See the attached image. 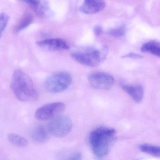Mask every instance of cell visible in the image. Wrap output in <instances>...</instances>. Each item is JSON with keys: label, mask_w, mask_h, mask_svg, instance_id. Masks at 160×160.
Listing matches in <instances>:
<instances>
[{"label": "cell", "mask_w": 160, "mask_h": 160, "mask_svg": "<svg viewBox=\"0 0 160 160\" xmlns=\"http://www.w3.org/2000/svg\"><path fill=\"white\" fill-rule=\"evenodd\" d=\"M116 134L115 129L105 127L96 128L90 133L89 142L96 157L102 158L109 153L116 139Z\"/></svg>", "instance_id": "6da1fadb"}, {"label": "cell", "mask_w": 160, "mask_h": 160, "mask_svg": "<svg viewBox=\"0 0 160 160\" xmlns=\"http://www.w3.org/2000/svg\"><path fill=\"white\" fill-rule=\"evenodd\" d=\"M11 86L15 96L21 102H34L38 99L39 93L32 79L21 70L14 72Z\"/></svg>", "instance_id": "7a4b0ae2"}, {"label": "cell", "mask_w": 160, "mask_h": 160, "mask_svg": "<svg viewBox=\"0 0 160 160\" xmlns=\"http://www.w3.org/2000/svg\"><path fill=\"white\" fill-rule=\"evenodd\" d=\"M71 56L78 63L92 67L99 65L104 58L101 51L92 47L85 48L74 51Z\"/></svg>", "instance_id": "3957f363"}, {"label": "cell", "mask_w": 160, "mask_h": 160, "mask_svg": "<svg viewBox=\"0 0 160 160\" xmlns=\"http://www.w3.org/2000/svg\"><path fill=\"white\" fill-rule=\"evenodd\" d=\"M72 78L67 72H58L49 76L44 82V87L50 93H57L64 91L72 84Z\"/></svg>", "instance_id": "277c9868"}, {"label": "cell", "mask_w": 160, "mask_h": 160, "mask_svg": "<svg viewBox=\"0 0 160 160\" xmlns=\"http://www.w3.org/2000/svg\"><path fill=\"white\" fill-rule=\"evenodd\" d=\"M72 127V122L69 117L58 115L51 119L48 125V130L55 137L62 138L70 133Z\"/></svg>", "instance_id": "5b68a950"}, {"label": "cell", "mask_w": 160, "mask_h": 160, "mask_svg": "<svg viewBox=\"0 0 160 160\" xmlns=\"http://www.w3.org/2000/svg\"><path fill=\"white\" fill-rule=\"evenodd\" d=\"M65 108V104L62 102L49 103L37 109L35 117L39 120H47L58 116L64 111Z\"/></svg>", "instance_id": "8992f818"}, {"label": "cell", "mask_w": 160, "mask_h": 160, "mask_svg": "<svg viewBox=\"0 0 160 160\" xmlns=\"http://www.w3.org/2000/svg\"><path fill=\"white\" fill-rule=\"evenodd\" d=\"M88 79L91 86L97 89H109L115 83L114 77L103 72L92 73L89 76Z\"/></svg>", "instance_id": "52a82bcc"}, {"label": "cell", "mask_w": 160, "mask_h": 160, "mask_svg": "<svg viewBox=\"0 0 160 160\" xmlns=\"http://www.w3.org/2000/svg\"><path fill=\"white\" fill-rule=\"evenodd\" d=\"M37 44L42 48L50 51H63L68 50L69 46L66 42L58 38L46 39L37 42Z\"/></svg>", "instance_id": "ba28073f"}, {"label": "cell", "mask_w": 160, "mask_h": 160, "mask_svg": "<svg viewBox=\"0 0 160 160\" xmlns=\"http://www.w3.org/2000/svg\"><path fill=\"white\" fill-rule=\"evenodd\" d=\"M105 6L103 0H84L79 10L86 14H93L102 11Z\"/></svg>", "instance_id": "9c48e42d"}, {"label": "cell", "mask_w": 160, "mask_h": 160, "mask_svg": "<svg viewBox=\"0 0 160 160\" xmlns=\"http://www.w3.org/2000/svg\"><path fill=\"white\" fill-rule=\"evenodd\" d=\"M121 88L134 101L139 103L144 96V88L141 85H130L121 84Z\"/></svg>", "instance_id": "30bf717a"}, {"label": "cell", "mask_w": 160, "mask_h": 160, "mask_svg": "<svg viewBox=\"0 0 160 160\" xmlns=\"http://www.w3.org/2000/svg\"><path fill=\"white\" fill-rule=\"evenodd\" d=\"M48 130L44 126L40 125L37 126L32 134V141L37 144H42L48 140L49 138Z\"/></svg>", "instance_id": "8fae6325"}, {"label": "cell", "mask_w": 160, "mask_h": 160, "mask_svg": "<svg viewBox=\"0 0 160 160\" xmlns=\"http://www.w3.org/2000/svg\"><path fill=\"white\" fill-rule=\"evenodd\" d=\"M141 50L142 52L150 53L160 58V42L152 41L145 43L142 45Z\"/></svg>", "instance_id": "7c38bea8"}, {"label": "cell", "mask_w": 160, "mask_h": 160, "mask_svg": "<svg viewBox=\"0 0 160 160\" xmlns=\"http://www.w3.org/2000/svg\"><path fill=\"white\" fill-rule=\"evenodd\" d=\"M8 140L14 146L19 148H26L28 145V140L23 137L16 134H10L8 135Z\"/></svg>", "instance_id": "4fadbf2b"}, {"label": "cell", "mask_w": 160, "mask_h": 160, "mask_svg": "<svg viewBox=\"0 0 160 160\" xmlns=\"http://www.w3.org/2000/svg\"><path fill=\"white\" fill-rule=\"evenodd\" d=\"M139 149L142 152L155 157H160V146H154L149 144H142L139 146Z\"/></svg>", "instance_id": "5bb4252c"}, {"label": "cell", "mask_w": 160, "mask_h": 160, "mask_svg": "<svg viewBox=\"0 0 160 160\" xmlns=\"http://www.w3.org/2000/svg\"><path fill=\"white\" fill-rule=\"evenodd\" d=\"M33 20V17L29 14L24 16L15 28V32H19L30 26Z\"/></svg>", "instance_id": "9a60e30c"}, {"label": "cell", "mask_w": 160, "mask_h": 160, "mask_svg": "<svg viewBox=\"0 0 160 160\" xmlns=\"http://www.w3.org/2000/svg\"><path fill=\"white\" fill-rule=\"evenodd\" d=\"M29 5L38 14L42 15L44 12V7L42 5L41 0H21Z\"/></svg>", "instance_id": "2e32d148"}, {"label": "cell", "mask_w": 160, "mask_h": 160, "mask_svg": "<svg viewBox=\"0 0 160 160\" xmlns=\"http://www.w3.org/2000/svg\"><path fill=\"white\" fill-rule=\"evenodd\" d=\"M125 29L124 27H121L117 28L112 29L107 32L108 35L115 37H120L125 34Z\"/></svg>", "instance_id": "e0dca14e"}, {"label": "cell", "mask_w": 160, "mask_h": 160, "mask_svg": "<svg viewBox=\"0 0 160 160\" xmlns=\"http://www.w3.org/2000/svg\"><path fill=\"white\" fill-rule=\"evenodd\" d=\"M9 19H10V17L8 15L4 13H1V18H0V20H1V25H0L1 29H1V34L2 33V32L4 31L6 29L8 22H9Z\"/></svg>", "instance_id": "ac0fdd59"}, {"label": "cell", "mask_w": 160, "mask_h": 160, "mask_svg": "<svg viewBox=\"0 0 160 160\" xmlns=\"http://www.w3.org/2000/svg\"><path fill=\"white\" fill-rule=\"evenodd\" d=\"M93 32H94V34L96 36H100L102 33V28L100 26H96V27H94V29H93Z\"/></svg>", "instance_id": "d6986e66"}, {"label": "cell", "mask_w": 160, "mask_h": 160, "mask_svg": "<svg viewBox=\"0 0 160 160\" xmlns=\"http://www.w3.org/2000/svg\"><path fill=\"white\" fill-rule=\"evenodd\" d=\"M123 58H142L141 56L139 54H136V53H130L125 55Z\"/></svg>", "instance_id": "ffe728a7"}]
</instances>
